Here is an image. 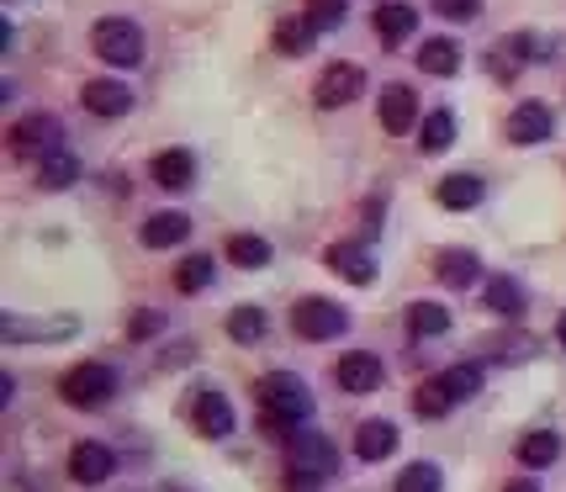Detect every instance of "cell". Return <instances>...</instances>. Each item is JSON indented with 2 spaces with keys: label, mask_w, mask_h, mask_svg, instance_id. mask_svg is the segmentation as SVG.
Instances as JSON below:
<instances>
[{
  "label": "cell",
  "mask_w": 566,
  "mask_h": 492,
  "mask_svg": "<svg viewBox=\"0 0 566 492\" xmlns=\"http://www.w3.org/2000/svg\"><path fill=\"white\" fill-rule=\"evenodd\" d=\"M434 11H440L444 22H471L482 11V0H434Z\"/></svg>",
  "instance_id": "8d00e7d4"
},
{
  "label": "cell",
  "mask_w": 566,
  "mask_h": 492,
  "mask_svg": "<svg viewBox=\"0 0 566 492\" xmlns=\"http://www.w3.org/2000/svg\"><path fill=\"white\" fill-rule=\"evenodd\" d=\"M440 376L450 381V392H455V402H467V397L482 392V366H476V360H467V366H444Z\"/></svg>",
  "instance_id": "d6a6232c"
},
{
  "label": "cell",
  "mask_w": 566,
  "mask_h": 492,
  "mask_svg": "<svg viewBox=\"0 0 566 492\" xmlns=\"http://www.w3.org/2000/svg\"><path fill=\"white\" fill-rule=\"evenodd\" d=\"M434 275H440L450 292H467L471 281L482 275V260H476L471 249H440V260H434Z\"/></svg>",
  "instance_id": "ac0fdd59"
},
{
  "label": "cell",
  "mask_w": 566,
  "mask_h": 492,
  "mask_svg": "<svg viewBox=\"0 0 566 492\" xmlns=\"http://www.w3.org/2000/svg\"><path fill=\"white\" fill-rule=\"evenodd\" d=\"M323 265L334 275H345L349 286H370L376 281V254L366 244H328L323 249Z\"/></svg>",
  "instance_id": "8fae6325"
},
{
  "label": "cell",
  "mask_w": 566,
  "mask_h": 492,
  "mask_svg": "<svg viewBox=\"0 0 566 492\" xmlns=\"http://www.w3.org/2000/svg\"><path fill=\"white\" fill-rule=\"evenodd\" d=\"M59 397H64L70 408H106V402L117 397V370L106 366V360H80V366L64 370Z\"/></svg>",
  "instance_id": "7a4b0ae2"
},
{
  "label": "cell",
  "mask_w": 566,
  "mask_h": 492,
  "mask_svg": "<svg viewBox=\"0 0 566 492\" xmlns=\"http://www.w3.org/2000/svg\"><path fill=\"white\" fill-rule=\"evenodd\" d=\"M419 144H423V154H444V148L455 144V117H450L444 106L419 123Z\"/></svg>",
  "instance_id": "83f0119b"
},
{
  "label": "cell",
  "mask_w": 566,
  "mask_h": 492,
  "mask_svg": "<svg viewBox=\"0 0 566 492\" xmlns=\"http://www.w3.org/2000/svg\"><path fill=\"white\" fill-rule=\"evenodd\" d=\"M488 307H493L497 318H524L530 296H524V286H518L514 275H493L488 281Z\"/></svg>",
  "instance_id": "603a6c76"
},
{
  "label": "cell",
  "mask_w": 566,
  "mask_h": 492,
  "mask_svg": "<svg viewBox=\"0 0 566 492\" xmlns=\"http://www.w3.org/2000/svg\"><path fill=\"white\" fill-rule=\"evenodd\" d=\"M233 423L239 419H233V402H228V397L212 392V387L197 392V402H191V429H197L201 440H228Z\"/></svg>",
  "instance_id": "52a82bcc"
},
{
  "label": "cell",
  "mask_w": 566,
  "mask_h": 492,
  "mask_svg": "<svg viewBox=\"0 0 566 492\" xmlns=\"http://www.w3.org/2000/svg\"><path fill=\"white\" fill-rule=\"evenodd\" d=\"M360 91H366V70H360V64H328V70L318 74L313 101H318V106H349Z\"/></svg>",
  "instance_id": "ba28073f"
},
{
  "label": "cell",
  "mask_w": 566,
  "mask_h": 492,
  "mask_svg": "<svg viewBox=\"0 0 566 492\" xmlns=\"http://www.w3.org/2000/svg\"><path fill=\"white\" fill-rule=\"evenodd\" d=\"M392 450H397V423L392 419H366L360 429H355V456H360L366 467L387 461Z\"/></svg>",
  "instance_id": "4fadbf2b"
},
{
  "label": "cell",
  "mask_w": 566,
  "mask_h": 492,
  "mask_svg": "<svg viewBox=\"0 0 566 492\" xmlns=\"http://www.w3.org/2000/svg\"><path fill=\"white\" fill-rule=\"evenodd\" d=\"M450 408H455V392H450L444 376H429V381L413 387V414H419V419H444Z\"/></svg>",
  "instance_id": "44dd1931"
},
{
  "label": "cell",
  "mask_w": 566,
  "mask_h": 492,
  "mask_svg": "<svg viewBox=\"0 0 566 492\" xmlns=\"http://www.w3.org/2000/svg\"><path fill=\"white\" fill-rule=\"evenodd\" d=\"M159 334H165V313H133V323H127V339H138V345L159 339Z\"/></svg>",
  "instance_id": "e575fe53"
},
{
  "label": "cell",
  "mask_w": 566,
  "mask_h": 492,
  "mask_svg": "<svg viewBox=\"0 0 566 492\" xmlns=\"http://www.w3.org/2000/svg\"><path fill=\"white\" fill-rule=\"evenodd\" d=\"M323 482H328V477H318V471L286 467V492H323Z\"/></svg>",
  "instance_id": "74e56055"
},
{
  "label": "cell",
  "mask_w": 566,
  "mask_h": 492,
  "mask_svg": "<svg viewBox=\"0 0 566 492\" xmlns=\"http://www.w3.org/2000/svg\"><path fill=\"white\" fill-rule=\"evenodd\" d=\"M402 323H408L413 339H440V334H450V307H440V302H413V307L402 313Z\"/></svg>",
  "instance_id": "ffe728a7"
},
{
  "label": "cell",
  "mask_w": 566,
  "mask_h": 492,
  "mask_svg": "<svg viewBox=\"0 0 566 492\" xmlns=\"http://www.w3.org/2000/svg\"><path fill=\"white\" fill-rule=\"evenodd\" d=\"M381 127H387L392 138L419 127V96H413L408 85H387V91H381Z\"/></svg>",
  "instance_id": "7c38bea8"
},
{
  "label": "cell",
  "mask_w": 566,
  "mask_h": 492,
  "mask_svg": "<svg viewBox=\"0 0 566 492\" xmlns=\"http://www.w3.org/2000/svg\"><path fill=\"white\" fill-rule=\"evenodd\" d=\"M503 492H541V482H535V477H514Z\"/></svg>",
  "instance_id": "f35d334b"
},
{
  "label": "cell",
  "mask_w": 566,
  "mask_h": 492,
  "mask_svg": "<svg viewBox=\"0 0 566 492\" xmlns=\"http://www.w3.org/2000/svg\"><path fill=\"white\" fill-rule=\"evenodd\" d=\"M154 180H159L165 191H186V186L197 180V154H191V148H165V154L154 159Z\"/></svg>",
  "instance_id": "e0dca14e"
},
{
  "label": "cell",
  "mask_w": 566,
  "mask_h": 492,
  "mask_svg": "<svg viewBox=\"0 0 566 492\" xmlns=\"http://www.w3.org/2000/svg\"><path fill=\"white\" fill-rule=\"evenodd\" d=\"M117 471V450L112 444H101V440H80L70 450V477L80 482V488H101L106 477Z\"/></svg>",
  "instance_id": "8992f818"
},
{
  "label": "cell",
  "mask_w": 566,
  "mask_h": 492,
  "mask_svg": "<svg viewBox=\"0 0 566 492\" xmlns=\"http://www.w3.org/2000/svg\"><path fill=\"white\" fill-rule=\"evenodd\" d=\"M74 175H80V165H74L64 148H49V154L38 159V186H49V191H64Z\"/></svg>",
  "instance_id": "f546056e"
},
{
  "label": "cell",
  "mask_w": 566,
  "mask_h": 492,
  "mask_svg": "<svg viewBox=\"0 0 566 492\" xmlns=\"http://www.w3.org/2000/svg\"><path fill=\"white\" fill-rule=\"evenodd\" d=\"M307 22L318 27V32H334V27L345 22V0H307Z\"/></svg>",
  "instance_id": "836d02e7"
},
{
  "label": "cell",
  "mask_w": 566,
  "mask_h": 492,
  "mask_svg": "<svg viewBox=\"0 0 566 492\" xmlns=\"http://www.w3.org/2000/svg\"><path fill=\"white\" fill-rule=\"evenodd\" d=\"M286 467L334 477V471H339V444L328 440V435H318V429H296L292 440H286Z\"/></svg>",
  "instance_id": "5b68a950"
},
{
  "label": "cell",
  "mask_w": 566,
  "mask_h": 492,
  "mask_svg": "<svg viewBox=\"0 0 566 492\" xmlns=\"http://www.w3.org/2000/svg\"><path fill=\"white\" fill-rule=\"evenodd\" d=\"M228 260H233L239 271H265V265H271V244H265L260 233H233V239H228Z\"/></svg>",
  "instance_id": "484cf974"
},
{
  "label": "cell",
  "mask_w": 566,
  "mask_h": 492,
  "mask_svg": "<svg viewBox=\"0 0 566 492\" xmlns=\"http://www.w3.org/2000/svg\"><path fill=\"white\" fill-rule=\"evenodd\" d=\"M207 286H212V260H207V254H186V260H180V271H175V292H207Z\"/></svg>",
  "instance_id": "1f68e13d"
},
{
  "label": "cell",
  "mask_w": 566,
  "mask_h": 492,
  "mask_svg": "<svg viewBox=\"0 0 566 492\" xmlns=\"http://www.w3.org/2000/svg\"><path fill=\"white\" fill-rule=\"evenodd\" d=\"M376 32H381L387 49H397V43H408L419 32V11L408 0H387V6H376Z\"/></svg>",
  "instance_id": "2e32d148"
},
{
  "label": "cell",
  "mask_w": 566,
  "mask_h": 492,
  "mask_svg": "<svg viewBox=\"0 0 566 492\" xmlns=\"http://www.w3.org/2000/svg\"><path fill=\"white\" fill-rule=\"evenodd\" d=\"M11 144L22 148V154H43V148L59 144V123L53 117H22V123L11 127Z\"/></svg>",
  "instance_id": "cb8c5ba5"
},
{
  "label": "cell",
  "mask_w": 566,
  "mask_h": 492,
  "mask_svg": "<svg viewBox=\"0 0 566 492\" xmlns=\"http://www.w3.org/2000/svg\"><path fill=\"white\" fill-rule=\"evenodd\" d=\"M535 349H541V345H535L530 334H509V345H497L493 355H497V360H503V366H514V360H530Z\"/></svg>",
  "instance_id": "d590c367"
},
{
  "label": "cell",
  "mask_w": 566,
  "mask_h": 492,
  "mask_svg": "<svg viewBox=\"0 0 566 492\" xmlns=\"http://www.w3.org/2000/svg\"><path fill=\"white\" fill-rule=\"evenodd\" d=\"M514 456L524 471L556 467V461H562V435H556V429H530V435L514 444Z\"/></svg>",
  "instance_id": "9a60e30c"
},
{
  "label": "cell",
  "mask_w": 566,
  "mask_h": 492,
  "mask_svg": "<svg viewBox=\"0 0 566 492\" xmlns=\"http://www.w3.org/2000/svg\"><path fill=\"white\" fill-rule=\"evenodd\" d=\"M265 328H271V318H265L260 307H233V313H228V339H233V345H260Z\"/></svg>",
  "instance_id": "4316f807"
},
{
  "label": "cell",
  "mask_w": 566,
  "mask_h": 492,
  "mask_svg": "<svg viewBox=\"0 0 566 492\" xmlns=\"http://www.w3.org/2000/svg\"><path fill=\"white\" fill-rule=\"evenodd\" d=\"M254 408H260V429L275 440H292L296 429H307L313 419V392L296 381L292 370H271L254 381Z\"/></svg>",
  "instance_id": "6da1fadb"
},
{
  "label": "cell",
  "mask_w": 566,
  "mask_h": 492,
  "mask_svg": "<svg viewBox=\"0 0 566 492\" xmlns=\"http://www.w3.org/2000/svg\"><path fill=\"white\" fill-rule=\"evenodd\" d=\"M392 492H444V477L434 461H413V467H402V477L392 482Z\"/></svg>",
  "instance_id": "4dcf8cb0"
},
{
  "label": "cell",
  "mask_w": 566,
  "mask_h": 492,
  "mask_svg": "<svg viewBox=\"0 0 566 492\" xmlns=\"http://www.w3.org/2000/svg\"><path fill=\"white\" fill-rule=\"evenodd\" d=\"M313 38H318V27L307 22V17H292V22L275 27V53H292V59H302V53L313 49Z\"/></svg>",
  "instance_id": "f1b7e54d"
},
{
  "label": "cell",
  "mask_w": 566,
  "mask_h": 492,
  "mask_svg": "<svg viewBox=\"0 0 566 492\" xmlns=\"http://www.w3.org/2000/svg\"><path fill=\"white\" fill-rule=\"evenodd\" d=\"M419 70L423 74H455L461 70V43H450V38H423L419 43Z\"/></svg>",
  "instance_id": "d4e9b609"
},
{
  "label": "cell",
  "mask_w": 566,
  "mask_h": 492,
  "mask_svg": "<svg viewBox=\"0 0 566 492\" xmlns=\"http://www.w3.org/2000/svg\"><path fill=\"white\" fill-rule=\"evenodd\" d=\"M191 239V218L186 212H154V218L144 222V244L148 249H175Z\"/></svg>",
  "instance_id": "d6986e66"
},
{
  "label": "cell",
  "mask_w": 566,
  "mask_h": 492,
  "mask_svg": "<svg viewBox=\"0 0 566 492\" xmlns=\"http://www.w3.org/2000/svg\"><path fill=\"white\" fill-rule=\"evenodd\" d=\"M80 101H85L91 117H123L127 106H133V91H127L123 80H91V85L80 91Z\"/></svg>",
  "instance_id": "5bb4252c"
},
{
  "label": "cell",
  "mask_w": 566,
  "mask_h": 492,
  "mask_svg": "<svg viewBox=\"0 0 566 492\" xmlns=\"http://www.w3.org/2000/svg\"><path fill=\"white\" fill-rule=\"evenodd\" d=\"M556 339H562V349H566V313L556 318Z\"/></svg>",
  "instance_id": "ab89813d"
},
{
  "label": "cell",
  "mask_w": 566,
  "mask_h": 492,
  "mask_svg": "<svg viewBox=\"0 0 566 492\" xmlns=\"http://www.w3.org/2000/svg\"><path fill=\"white\" fill-rule=\"evenodd\" d=\"M91 49H96V59H106V64L133 70V64H144V27L127 22V17H106V22L91 27Z\"/></svg>",
  "instance_id": "3957f363"
},
{
  "label": "cell",
  "mask_w": 566,
  "mask_h": 492,
  "mask_svg": "<svg viewBox=\"0 0 566 492\" xmlns=\"http://www.w3.org/2000/svg\"><path fill=\"white\" fill-rule=\"evenodd\" d=\"M551 133H556V112H551L545 101H518L514 112H509V138H514V144H524V148L545 144Z\"/></svg>",
  "instance_id": "9c48e42d"
},
{
  "label": "cell",
  "mask_w": 566,
  "mask_h": 492,
  "mask_svg": "<svg viewBox=\"0 0 566 492\" xmlns=\"http://www.w3.org/2000/svg\"><path fill=\"white\" fill-rule=\"evenodd\" d=\"M434 197H440V207H450V212H471L488 191H482V180H476V175H444Z\"/></svg>",
  "instance_id": "7402d4cb"
},
{
  "label": "cell",
  "mask_w": 566,
  "mask_h": 492,
  "mask_svg": "<svg viewBox=\"0 0 566 492\" xmlns=\"http://www.w3.org/2000/svg\"><path fill=\"white\" fill-rule=\"evenodd\" d=\"M349 328V313L334 302V296H302L292 307V334L307 339V345H323V339H339Z\"/></svg>",
  "instance_id": "277c9868"
},
{
  "label": "cell",
  "mask_w": 566,
  "mask_h": 492,
  "mask_svg": "<svg viewBox=\"0 0 566 492\" xmlns=\"http://www.w3.org/2000/svg\"><path fill=\"white\" fill-rule=\"evenodd\" d=\"M334 381H339L349 397H366L381 387V360H376L370 349H349V355H339V366H334Z\"/></svg>",
  "instance_id": "30bf717a"
}]
</instances>
